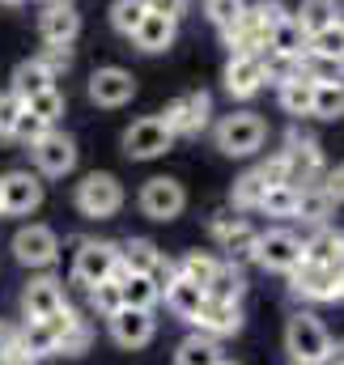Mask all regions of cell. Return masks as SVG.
<instances>
[{
    "label": "cell",
    "instance_id": "6da1fadb",
    "mask_svg": "<svg viewBox=\"0 0 344 365\" xmlns=\"http://www.w3.org/2000/svg\"><path fill=\"white\" fill-rule=\"evenodd\" d=\"M263 140H268V123L259 119L256 110H230L213 128V145L226 158H251V153L263 149Z\"/></svg>",
    "mask_w": 344,
    "mask_h": 365
},
{
    "label": "cell",
    "instance_id": "7a4b0ae2",
    "mask_svg": "<svg viewBox=\"0 0 344 365\" xmlns=\"http://www.w3.org/2000/svg\"><path fill=\"white\" fill-rule=\"evenodd\" d=\"M285 353H289L293 365H319L332 353V336H328V327L310 310H298L285 323Z\"/></svg>",
    "mask_w": 344,
    "mask_h": 365
},
{
    "label": "cell",
    "instance_id": "3957f363",
    "mask_svg": "<svg viewBox=\"0 0 344 365\" xmlns=\"http://www.w3.org/2000/svg\"><path fill=\"white\" fill-rule=\"evenodd\" d=\"M73 204H77V212L89 217V221H106V217H115L123 208V187H119L115 175L93 170V175H86V179L77 182Z\"/></svg>",
    "mask_w": 344,
    "mask_h": 365
},
{
    "label": "cell",
    "instance_id": "277c9868",
    "mask_svg": "<svg viewBox=\"0 0 344 365\" xmlns=\"http://www.w3.org/2000/svg\"><path fill=\"white\" fill-rule=\"evenodd\" d=\"M30 153H34V166H39V175H47V179H64V175H73L77 170V140L73 136H64V132H56V128H47L34 145H30Z\"/></svg>",
    "mask_w": 344,
    "mask_h": 365
},
{
    "label": "cell",
    "instance_id": "5b68a950",
    "mask_svg": "<svg viewBox=\"0 0 344 365\" xmlns=\"http://www.w3.org/2000/svg\"><path fill=\"white\" fill-rule=\"evenodd\" d=\"M213 119V93L204 90H191V93H178L171 106L162 110V123L171 128V136H196L204 132Z\"/></svg>",
    "mask_w": 344,
    "mask_h": 365
},
{
    "label": "cell",
    "instance_id": "8992f818",
    "mask_svg": "<svg viewBox=\"0 0 344 365\" xmlns=\"http://www.w3.org/2000/svg\"><path fill=\"white\" fill-rule=\"evenodd\" d=\"M13 259L21 264V268H51L56 259H60V238H56V230H47V225H21L17 234H13Z\"/></svg>",
    "mask_w": 344,
    "mask_h": 365
},
{
    "label": "cell",
    "instance_id": "52a82bcc",
    "mask_svg": "<svg viewBox=\"0 0 344 365\" xmlns=\"http://www.w3.org/2000/svg\"><path fill=\"white\" fill-rule=\"evenodd\" d=\"M171 145H174V136H171V128L162 123V115H145V119H136V123L123 132V153H128L132 162H153V158H162Z\"/></svg>",
    "mask_w": 344,
    "mask_h": 365
},
{
    "label": "cell",
    "instance_id": "ba28073f",
    "mask_svg": "<svg viewBox=\"0 0 344 365\" xmlns=\"http://www.w3.org/2000/svg\"><path fill=\"white\" fill-rule=\"evenodd\" d=\"M340 280H344V268H328V264L302 259L289 272V289L298 297H306V302H336L340 297Z\"/></svg>",
    "mask_w": 344,
    "mask_h": 365
},
{
    "label": "cell",
    "instance_id": "9c48e42d",
    "mask_svg": "<svg viewBox=\"0 0 344 365\" xmlns=\"http://www.w3.org/2000/svg\"><path fill=\"white\" fill-rule=\"evenodd\" d=\"M280 162H285V182L289 187H310V182H323V149L315 140H298L289 136V145L280 149Z\"/></svg>",
    "mask_w": 344,
    "mask_h": 365
},
{
    "label": "cell",
    "instance_id": "30bf717a",
    "mask_svg": "<svg viewBox=\"0 0 344 365\" xmlns=\"http://www.w3.org/2000/svg\"><path fill=\"white\" fill-rule=\"evenodd\" d=\"M136 204H141V212H145L149 221H174V217L187 208V191H183L178 179L158 175V179H149L145 187H141Z\"/></svg>",
    "mask_w": 344,
    "mask_h": 365
},
{
    "label": "cell",
    "instance_id": "8fae6325",
    "mask_svg": "<svg viewBox=\"0 0 344 365\" xmlns=\"http://www.w3.org/2000/svg\"><path fill=\"white\" fill-rule=\"evenodd\" d=\"M256 264L268 268V272L289 276L298 264H302V238H298L293 230H268V234H259Z\"/></svg>",
    "mask_w": 344,
    "mask_h": 365
},
{
    "label": "cell",
    "instance_id": "7c38bea8",
    "mask_svg": "<svg viewBox=\"0 0 344 365\" xmlns=\"http://www.w3.org/2000/svg\"><path fill=\"white\" fill-rule=\"evenodd\" d=\"M119 268V247L115 242H98V238H86L77 247V259H73V276L81 284H98V280H111Z\"/></svg>",
    "mask_w": 344,
    "mask_h": 365
},
{
    "label": "cell",
    "instance_id": "4fadbf2b",
    "mask_svg": "<svg viewBox=\"0 0 344 365\" xmlns=\"http://www.w3.org/2000/svg\"><path fill=\"white\" fill-rule=\"evenodd\" d=\"M0 204H4V217H26L43 204V182L30 170H9L0 179Z\"/></svg>",
    "mask_w": 344,
    "mask_h": 365
},
{
    "label": "cell",
    "instance_id": "5bb4252c",
    "mask_svg": "<svg viewBox=\"0 0 344 365\" xmlns=\"http://www.w3.org/2000/svg\"><path fill=\"white\" fill-rule=\"evenodd\" d=\"M106 323H111V336H115L119 349H145L158 331L153 310H136V306H119Z\"/></svg>",
    "mask_w": 344,
    "mask_h": 365
},
{
    "label": "cell",
    "instance_id": "9a60e30c",
    "mask_svg": "<svg viewBox=\"0 0 344 365\" xmlns=\"http://www.w3.org/2000/svg\"><path fill=\"white\" fill-rule=\"evenodd\" d=\"M200 336H213V340H226L243 327V302H217V297H204L200 314L191 319Z\"/></svg>",
    "mask_w": 344,
    "mask_h": 365
},
{
    "label": "cell",
    "instance_id": "2e32d148",
    "mask_svg": "<svg viewBox=\"0 0 344 365\" xmlns=\"http://www.w3.org/2000/svg\"><path fill=\"white\" fill-rule=\"evenodd\" d=\"M132 93H136V77L128 73V68H98L93 77H89V98L98 102V106H123V102H132Z\"/></svg>",
    "mask_w": 344,
    "mask_h": 365
},
{
    "label": "cell",
    "instance_id": "e0dca14e",
    "mask_svg": "<svg viewBox=\"0 0 344 365\" xmlns=\"http://www.w3.org/2000/svg\"><path fill=\"white\" fill-rule=\"evenodd\" d=\"M263 86H268L263 81V56H230V64H226V93L230 98L247 102Z\"/></svg>",
    "mask_w": 344,
    "mask_h": 365
},
{
    "label": "cell",
    "instance_id": "ac0fdd59",
    "mask_svg": "<svg viewBox=\"0 0 344 365\" xmlns=\"http://www.w3.org/2000/svg\"><path fill=\"white\" fill-rule=\"evenodd\" d=\"M39 34H43V43H51V47H69V43L81 34V13L73 9V0L47 4L43 17H39Z\"/></svg>",
    "mask_w": 344,
    "mask_h": 365
},
{
    "label": "cell",
    "instance_id": "d6986e66",
    "mask_svg": "<svg viewBox=\"0 0 344 365\" xmlns=\"http://www.w3.org/2000/svg\"><path fill=\"white\" fill-rule=\"evenodd\" d=\"M64 302H69V297H64V289H60L56 276H39V280H30L26 293H21V310H26V319H51Z\"/></svg>",
    "mask_w": 344,
    "mask_h": 365
},
{
    "label": "cell",
    "instance_id": "ffe728a7",
    "mask_svg": "<svg viewBox=\"0 0 344 365\" xmlns=\"http://www.w3.org/2000/svg\"><path fill=\"white\" fill-rule=\"evenodd\" d=\"M174 34H178V21L162 17V13H145V21L136 26L132 43H136L145 56H158V51H166V47L174 43Z\"/></svg>",
    "mask_w": 344,
    "mask_h": 365
},
{
    "label": "cell",
    "instance_id": "44dd1931",
    "mask_svg": "<svg viewBox=\"0 0 344 365\" xmlns=\"http://www.w3.org/2000/svg\"><path fill=\"white\" fill-rule=\"evenodd\" d=\"M115 284H119V297H123V306H136V310H153L158 302H162V293L153 289V280L141 272H128L123 264L115 268V276H111Z\"/></svg>",
    "mask_w": 344,
    "mask_h": 365
},
{
    "label": "cell",
    "instance_id": "7402d4cb",
    "mask_svg": "<svg viewBox=\"0 0 344 365\" xmlns=\"http://www.w3.org/2000/svg\"><path fill=\"white\" fill-rule=\"evenodd\" d=\"M162 302H166V310H171L174 319L191 323V319L200 314V306H204V289L191 284V280H183V276H174L171 284L162 289Z\"/></svg>",
    "mask_w": 344,
    "mask_h": 365
},
{
    "label": "cell",
    "instance_id": "603a6c76",
    "mask_svg": "<svg viewBox=\"0 0 344 365\" xmlns=\"http://www.w3.org/2000/svg\"><path fill=\"white\" fill-rule=\"evenodd\" d=\"M302 259L310 264H328V268H344V234L332 225H319L310 242H302Z\"/></svg>",
    "mask_w": 344,
    "mask_h": 365
},
{
    "label": "cell",
    "instance_id": "cb8c5ba5",
    "mask_svg": "<svg viewBox=\"0 0 344 365\" xmlns=\"http://www.w3.org/2000/svg\"><path fill=\"white\" fill-rule=\"evenodd\" d=\"M332 208H336V200L323 191V182H310V187H298V208H293V217L298 221H306V225H328V217H332Z\"/></svg>",
    "mask_w": 344,
    "mask_h": 365
},
{
    "label": "cell",
    "instance_id": "d4e9b609",
    "mask_svg": "<svg viewBox=\"0 0 344 365\" xmlns=\"http://www.w3.org/2000/svg\"><path fill=\"white\" fill-rule=\"evenodd\" d=\"M221 340H213V336H187L183 344H178V353H174V365H221Z\"/></svg>",
    "mask_w": 344,
    "mask_h": 365
},
{
    "label": "cell",
    "instance_id": "484cf974",
    "mask_svg": "<svg viewBox=\"0 0 344 365\" xmlns=\"http://www.w3.org/2000/svg\"><path fill=\"white\" fill-rule=\"evenodd\" d=\"M17 349H21L30 361L51 357V353H56V331H51L43 319H26V327L17 331Z\"/></svg>",
    "mask_w": 344,
    "mask_h": 365
},
{
    "label": "cell",
    "instance_id": "4316f807",
    "mask_svg": "<svg viewBox=\"0 0 344 365\" xmlns=\"http://www.w3.org/2000/svg\"><path fill=\"white\" fill-rule=\"evenodd\" d=\"M336 17H340V4L336 0H302V9L293 13V21L302 26L306 38L319 34V30H328V26H336Z\"/></svg>",
    "mask_w": 344,
    "mask_h": 365
},
{
    "label": "cell",
    "instance_id": "83f0119b",
    "mask_svg": "<svg viewBox=\"0 0 344 365\" xmlns=\"http://www.w3.org/2000/svg\"><path fill=\"white\" fill-rule=\"evenodd\" d=\"M51 86H56V77H51V73L39 64V60H26V64H17V68H13V86H9V90L26 102V98H34V93L51 90Z\"/></svg>",
    "mask_w": 344,
    "mask_h": 365
},
{
    "label": "cell",
    "instance_id": "f1b7e54d",
    "mask_svg": "<svg viewBox=\"0 0 344 365\" xmlns=\"http://www.w3.org/2000/svg\"><path fill=\"white\" fill-rule=\"evenodd\" d=\"M243 293H247V280L234 264H217L213 280L204 284V297H217V302H243Z\"/></svg>",
    "mask_w": 344,
    "mask_h": 365
},
{
    "label": "cell",
    "instance_id": "f546056e",
    "mask_svg": "<svg viewBox=\"0 0 344 365\" xmlns=\"http://www.w3.org/2000/svg\"><path fill=\"white\" fill-rule=\"evenodd\" d=\"M268 51H276V56H306V34H302V26L293 21V13H289L280 26L268 30Z\"/></svg>",
    "mask_w": 344,
    "mask_h": 365
},
{
    "label": "cell",
    "instance_id": "4dcf8cb0",
    "mask_svg": "<svg viewBox=\"0 0 344 365\" xmlns=\"http://www.w3.org/2000/svg\"><path fill=\"white\" fill-rule=\"evenodd\" d=\"M302 77L310 86H344V60H328V56L306 51L302 56Z\"/></svg>",
    "mask_w": 344,
    "mask_h": 365
},
{
    "label": "cell",
    "instance_id": "1f68e13d",
    "mask_svg": "<svg viewBox=\"0 0 344 365\" xmlns=\"http://www.w3.org/2000/svg\"><path fill=\"white\" fill-rule=\"evenodd\" d=\"M256 247H259V234L243 221L226 242H221V251H226V264H234V268H243V264H256Z\"/></svg>",
    "mask_w": 344,
    "mask_h": 365
},
{
    "label": "cell",
    "instance_id": "d6a6232c",
    "mask_svg": "<svg viewBox=\"0 0 344 365\" xmlns=\"http://www.w3.org/2000/svg\"><path fill=\"white\" fill-rule=\"evenodd\" d=\"M158 255H162V251H158L149 238H128V242L119 247V264H123L128 272H141V276L158 264Z\"/></svg>",
    "mask_w": 344,
    "mask_h": 365
},
{
    "label": "cell",
    "instance_id": "836d02e7",
    "mask_svg": "<svg viewBox=\"0 0 344 365\" xmlns=\"http://www.w3.org/2000/svg\"><path fill=\"white\" fill-rule=\"evenodd\" d=\"M276 98H280V110L285 115H310V98H315V86L306 77H293L285 86H276Z\"/></svg>",
    "mask_w": 344,
    "mask_h": 365
},
{
    "label": "cell",
    "instance_id": "e575fe53",
    "mask_svg": "<svg viewBox=\"0 0 344 365\" xmlns=\"http://www.w3.org/2000/svg\"><path fill=\"white\" fill-rule=\"evenodd\" d=\"M293 208H298V187H289V182L263 187L259 212H268V217H293Z\"/></svg>",
    "mask_w": 344,
    "mask_h": 365
},
{
    "label": "cell",
    "instance_id": "d590c367",
    "mask_svg": "<svg viewBox=\"0 0 344 365\" xmlns=\"http://www.w3.org/2000/svg\"><path fill=\"white\" fill-rule=\"evenodd\" d=\"M145 13H149V4H145V0H115V4H111V26H115L123 38H132V34H136V26L145 21Z\"/></svg>",
    "mask_w": 344,
    "mask_h": 365
},
{
    "label": "cell",
    "instance_id": "8d00e7d4",
    "mask_svg": "<svg viewBox=\"0 0 344 365\" xmlns=\"http://www.w3.org/2000/svg\"><path fill=\"white\" fill-rule=\"evenodd\" d=\"M293 77H302V56H276V51H263V81L285 86V81H293Z\"/></svg>",
    "mask_w": 344,
    "mask_h": 365
},
{
    "label": "cell",
    "instance_id": "74e56055",
    "mask_svg": "<svg viewBox=\"0 0 344 365\" xmlns=\"http://www.w3.org/2000/svg\"><path fill=\"white\" fill-rule=\"evenodd\" d=\"M310 115L315 119H340L344 115V86H315Z\"/></svg>",
    "mask_w": 344,
    "mask_h": 365
},
{
    "label": "cell",
    "instance_id": "f35d334b",
    "mask_svg": "<svg viewBox=\"0 0 344 365\" xmlns=\"http://www.w3.org/2000/svg\"><path fill=\"white\" fill-rule=\"evenodd\" d=\"M26 110H30V115H39L47 128H56V119L64 115V93L51 86V90H43V93H34V98H26Z\"/></svg>",
    "mask_w": 344,
    "mask_h": 365
},
{
    "label": "cell",
    "instance_id": "ab89813d",
    "mask_svg": "<svg viewBox=\"0 0 344 365\" xmlns=\"http://www.w3.org/2000/svg\"><path fill=\"white\" fill-rule=\"evenodd\" d=\"M119 306H123V297H119V284H115V280H98V284H89V310H93V314L111 319Z\"/></svg>",
    "mask_w": 344,
    "mask_h": 365
},
{
    "label": "cell",
    "instance_id": "60d3db41",
    "mask_svg": "<svg viewBox=\"0 0 344 365\" xmlns=\"http://www.w3.org/2000/svg\"><path fill=\"white\" fill-rule=\"evenodd\" d=\"M306 51L328 56V60H344V30H340V21H336V26H328V30H319V34H310V38H306Z\"/></svg>",
    "mask_w": 344,
    "mask_h": 365
},
{
    "label": "cell",
    "instance_id": "b9f144b4",
    "mask_svg": "<svg viewBox=\"0 0 344 365\" xmlns=\"http://www.w3.org/2000/svg\"><path fill=\"white\" fill-rule=\"evenodd\" d=\"M213 272H217V259H213V255L191 251V255H183V259H178V276H183V280H191V284H200V289L213 280Z\"/></svg>",
    "mask_w": 344,
    "mask_h": 365
},
{
    "label": "cell",
    "instance_id": "7bdbcfd3",
    "mask_svg": "<svg viewBox=\"0 0 344 365\" xmlns=\"http://www.w3.org/2000/svg\"><path fill=\"white\" fill-rule=\"evenodd\" d=\"M204 13H208V21L226 34V30L247 13V0H204Z\"/></svg>",
    "mask_w": 344,
    "mask_h": 365
},
{
    "label": "cell",
    "instance_id": "ee69618b",
    "mask_svg": "<svg viewBox=\"0 0 344 365\" xmlns=\"http://www.w3.org/2000/svg\"><path fill=\"white\" fill-rule=\"evenodd\" d=\"M230 200H234V208H259V200H263V179H259L256 170H247L243 179L234 182V191H230Z\"/></svg>",
    "mask_w": 344,
    "mask_h": 365
},
{
    "label": "cell",
    "instance_id": "f6af8a7d",
    "mask_svg": "<svg viewBox=\"0 0 344 365\" xmlns=\"http://www.w3.org/2000/svg\"><path fill=\"white\" fill-rule=\"evenodd\" d=\"M89 340H93V331H89V323L86 319H77L64 336H60V344H56V353H64V357H81L89 349Z\"/></svg>",
    "mask_w": 344,
    "mask_h": 365
},
{
    "label": "cell",
    "instance_id": "bcb514c9",
    "mask_svg": "<svg viewBox=\"0 0 344 365\" xmlns=\"http://www.w3.org/2000/svg\"><path fill=\"white\" fill-rule=\"evenodd\" d=\"M47 132V123L39 119V115H30L26 106H21V115H17V123H13V132H9V140H21V145H34L39 136Z\"/></svg>",
    "mask_w": 344,
    "mask_h": 365
},
{
    "label": "cell",
    "instance_id": "7dc6e473",
    "mask_svg": "<svg viewBox=\"0 0 344 365\" xmlns=\"http://www.w3.org/2000/svg\"><path fill=\"white\" fill-rule=\"evenodd\" d=\"M34 60H39V64H43V68L51 73V77H60V73H64V68L73 64V51H69V47H51V43H47V47H43V51H39Z\"/></svg>",
    "mask_w": 344,
    "mask_h": 365
},
{
    "label": "cell",
    "instance_id": "c3c4849f",
    "mask_svg": "<svg viewBox=\"0 0 344 365\" xmlns=\"http://www.w3.org/2000/svg\"><path fill=\"white\" fill-rule=\"evenodd\" d=\"M21 106H26V102L13 90L0 93V136H4V140H9V132H13V123H17V115H21Z\"/></svg>",
    "mask_w": 344,
    "mask_h": 365
},
{
    "label": "cell",
    "instance_id": "681fc988",
    "mask_svg": "<svg viewBox=\"0 0 344 365\" xmlns=\"http://www.w3.org/2000/svg\"><path fill=\"white\" fill-rule=\"evenodd\" d=\"M251 13L263 21V30H272V26H280V21L289 17V9H285L280 0H259V4H251Z\"/></svg>",
    "mask_w": 344,
    "mask_h": 365
},
{
    "label": "cell",
    "instance_id": "f907efd6",
    "mask_svg": "<svg viewBox=\"0 0 344 365\" xmlns=\"http://www.w3.org/2000/svg\"><path fill=\"white\" fill-rule=\"evenodd\" d=\"M145 276H149V280H153V289L162 293V289L171 284L174 276H178V264H174V259H166V255H158V264H153V268H149Z\"/></svg>",
    "mask_w": 344,
    "mask_h": 365
},
{
    "label": "cell",
    "instance_id": "816d5d0a",
    "mask_svg": "<svg viewBox=\"0 0 344 365\" xmlns=\"http://www.w3.org/2000/svg\"><path fill=\"white\" fill-rule=\"evenodd\" d=\"M238 225H243V217H234V212H217L208 230H213V238H217V242H226V238H230Z\"/></svg>",
    "mask_w": 344,
    "mask_h": 365
},
{
    "label": "cell",
    "instance_id": "f5cc1de1",
    "mask_svg": "<svg viewBox=\"0 0 344 365\" xmlns=\"http://www.w3.org/2000/svg\"><path fill=\"white\" fill-rule=\"evenodd\" d=\"M256 175L263 179V187H276V182H285V162H280V153H276V158H268Z\"/></svg>",
    "mask_w": 344,
    "mask_h": 365
},
{
    "label": "cell",
    "instance_id": "db71d44e",
    "mask_svg": "<svg viewBox=\"0 0 344 365\" xmlns=\"http://www.w3.org/2000/svg\"><path fill=\"white\" fill-rule=\"evenodd\" d=\"M149 4V13H162V17H171V21H178L183 13H187V0H145Z\"/></svg>",
    "mask_w": 344,
    "mask_h": 365
},
{
    "label": "cell",
    "instance_id": "11a10c76",
    "mask_svg": "<svg viewBox=\"0 0 344 365\" xmlns=\"http://www.w3.org/2000/svg\"><path fill=\"white\" fill-rule=\"evenodd\" d=\"M323 191H328L336 204H344V162L336 166V170H328V175H323Z\"/></svg>",
    "mask_w": 344,
    "mask_h": 365
},
{
    "label": "cell",
    "instance_id": "9f6ffc18",
    "mask_svg": "<svg viewBox=\"0 0 344 365\" xmlns=\"http://www.w3.org/2000/svg\"><path fill=\"white\" fill-rule=\"evenodd\" d=\"M13 344H17V331H13L9 323H0V357H4V353H9Z\"/></svg>",
    "mask_w": 344,
    "mask_h": 365
},
{
    "label": "cell",
    "instance_id": "6f0895ef",
    "mask_svg": "<svg viewBox=\"0 0 344 365\" xmlns=\"http://www.w3.org/2000/svg\"><path fill=\"white\" fill-rule=\"evenodd\" d=\"M0 365H34V361H30V357H26V353H21L17 344H13V349H9V353L0 357Z\"/></svg>",
    "mask_w": 344,
    "mask_h": 365
},
{
    "label": "cell",
    "instance_id": "680465c9",
    "mask_svg": "<svg viewBox=\"0 0 344 365\" xmlns=\"http://www.w3.org/2000/svg\"><path fill=\"white\" fill-rule=\"evenodd\" d=\"M47 4H64V0H47Z\"/></svg>",
    "mask_w": 344,
    "mask_h": 365
},
{
    "label": "cell",
    "instance_id": "91938a15",
    "mask_svg": "<svg viewBox=\"0 0 344 365\" xmlns=\"http://www.w3.org/2000/svg\"><path fill=\"white\" fill-rule=\"evenodd\" d=\"M340 297H344V280H340Z\"/></svg>",
    "mask_w": 344,
    "mask_h": 365
},
{
    "label": "cell",
    "instance_id": "94428289",
    "mask_svg": "<svg viewBox=\"0 0 344 365\" xmlns=\"http://www.w3.org/2000/svg\"><path fill=\"white\" fill-rule=\"evenodd\" d=\"M0 217H4V204H0Z\"/></svg>",
    "mask_w": 344,
    "mask_h": 365
},
{
    "label": "cell",
    "instance_id": "6125c7cd",
    "mask_svg": "<svg viewBox=\"0 0 344 365\" xmlns=\"http://www.w3.org/2000/svg\"><path fill=\"white\" fill-rule=\"evenodd\" d=\"M221 365H234V361H221Z\"/></svg>",
    "mask_w": 344,
    "mask_h": 365
},
{
    "label": "cell",
    "instance_id": "be15d7a7",
    "mask_svg": "<svg viewBox=\"0 0 344 365\" xmlns=\"http://www.w3.org/2000/svg\"><path fill=\"white\" fill-rule=\"evenodd\" d=\"M9 4H17V0H9Z\"/></svg>",
    "mask_w": 344,
    "mask_h": 365
}]
</instances>
